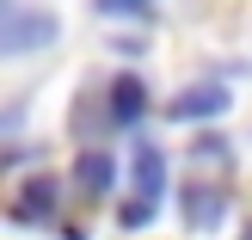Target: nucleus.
<instances>
[{
	"instance_id": "f257e3e1",
	"label": "nucleus",
	"mask_w": 252,
	"mask_h": 240,
	"mask_svg": "<svg viewBox=\"0 0 252 240\" xmlns=\"http://www.w3.org/2000/svg\"><path fill=\"white\" fill-rule=\"evenodd\" d=\"M129 167H135V197L117 209V222H123V228H148L160 191H166V154H160V148H135Z\"/></svg>"
},
{
	"instance_id": "f03ea898",
	"label": "nucleus",
	"mask_w": 252,
	"mask_h": 240,
	"mask_svg": "<svg viewBox=\"0 0 252 240\" xmlns=\"http://www.w3.org/2000/svg\"><path fill=\"white\" fill-rule=\"evenodd\" d=\"M56 43V12L43 6H0V56H25V49Z\"/></svg>"
},
{
	"instance_id": "7ed1b4c3",
	"label": "nucleus",
	"mask_w": 252,
	"mask_h": 240,
	"mask_svg": "<svg viewBox=\"0 0 252 240\" xmlns=\"http://www.w3.org/2000/svg\"><path fill=\"white\" fill-rule=\"evenodd\" d=\"M221 111H228V86H221V80H203V86L172 93L166 117H179V123H203V117H221Z\"/></svg>"
},
{
	"instance_id": "20e7f679",
	"label": "nucleus",
	"mask_w": 252,
	"mask_h": 240,
	"mask_svg": "<svg viewBox=\"0 0 252 240\" xmlns=\"http://www.w3.org/2000/svg\"><path fill=\"white\" fill-rule=\"evenodd\" d=\"M56 197H62V185L49 179V172H37V179H31V185L19 191V204H12V216H19V222H43L49 209H56Z\"/></svg>"
},
{
	"instance_id": "39448f33",
	"label": "nucleus",
	"mask_w": 252,
	"mask_h": 240,
	"mask_svg": "<svg viewBox=\"0 0 252 240\" xmlns=\"http://www.w3.org/2000/svg\"><path fill=\"white\" fill-rule=\"evenodd\" d=\"M142 111H148V86L135 74H117L111 80V123H135Z\"/></svg>"
},
{
	"instance_id": "423d86ee",
	"label": "nucleus",
	"mask_w": 252,
	"mask_h": 240,
	"mask_svg": "<svg viewBox=\"0 0 252 240\" xmlns=\"http://www.w3.org/2000/svg\"><path fill=\"white\" fill-rule=\"evenodd\" d=\"M111 179H117V160H111V154H80V160H74V185H80L86 197H105Z\"/></svg>"
},
{
	"instance_id": "0eeeda50",
	"label": "nucleus",
	"mask_w": 252,
	"mask_h": 240,
	"mask_svg": "<svg viewBox=\"0 0 252 240\" xmlns=\"http://www.w3.org/2000/svg\"><path fill=\"white\" fill-rule=\"evenodd\" d=\"M221 191H209V185H185V222H191V228H216L221 222Z\"/></svg>"
},
{
	"instance_id": "6e6552de",
	"label": "nucleus",
	"mask_w": 252,
	"mask_h": 240,
	"mask_svg": "<svg viewBox=\"0 0 252 240\" xmlns=\"http://www.w3.org/2000/svg\"><path fill=\"white\" fill-rule=\"evenodd\" d=\"M197 160H228V142H216V136H203V142H197Z\"/></svg>"
},
{
	"instance_id": "1a4fd4ad",
	"label": "nucleus",
	"mask_w": 252,
	"mask_h": 240,
	"mask_svg": "<svg viewBox=\"0 0 252 240\" xmlns=\"http://www.w3.org/2000/svg\"><path fill=\"white\" fill-rule=\"evenodd\" d=\"M148 0H98V12H111V19H117V12H142Z\"/></svg>"
},
{
	"instance_id": "9d476101",
	"label": "nucleus",
	"mask_w": 252,
	"mask_h": 240,
	"mask_svg": "<svg viewBox=\"0 0 252 240\" xmlns=\"http://www.w3.org/2000/svg\"><path fill=\"white\" fill-rule=\"evenodd\" d=\"M240 240H252V228H246V234H240Z\"/></svg>"
}]
</instances>
